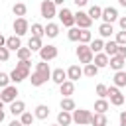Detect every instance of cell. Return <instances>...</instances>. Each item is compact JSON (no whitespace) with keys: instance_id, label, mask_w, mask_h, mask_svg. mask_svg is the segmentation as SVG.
Returning a JSON list of instances; mask_svg holds the SVG:
<instances>
[{"instance_id":"41","label":"cell","mask_w":126,"mask_h":126,"mask_svg":"<svg viewBox=\"0 0 126 126\" xmlns=\"http://www.w3.org/2000/svg\"><path fill=\"white\" fill-rule=\"evenodd\" d=\"M10 85V75H6V73H0V89H6Z\"/></svg>"},{"instance_id":"54","label":"cell","mask_w":126,"mask_h":126,"mask_svg":"<svg viewBox=\"0 0 126 126\" xmlns=\"http://www.w3.org/2000/svg\"><path fill=\"white\" fill-rule=\"evenodd\" d=\"M124 104H126V98H124Z\"/></svg>"},{"instance_id":"43","label":"cell","mask_w":126,"mask_h":126,"mask_svg":"<svg viewBox=\"0 0 126 126\" xmlns=\"http://www.w3.org/2000/svg\"><path fill=\"white\" fill-rule=\"evenodd\" d=\"M118 55L122 59H126V45H118Z\"/></svg>"},{"instance_id":"35","label":"cell","mask_w":126,"mask_h":126,"mask_svg":"<svg viewBox=\"0 0 126 126\" xmlns=\"http://www.w3.org/2000/svg\"><path fill=\"white\" fill-rule=\"evenodd\" d=\"M96 73H98V67H96L94 63H89V65H85V69H83V75H85V77H96Z\"/></svg>"},{"instance_id":"22","label":"cell","mask_w":126,"mask_h":126,"mask_svg":"<svg viewBox=\"0 0 126 126\" xmlns=\"http://www.w3.org/2000/svg\"><path fill=\"white\" fill-rule=\"evenodd\" d=\"M73 122V116H71V112H67V110H61L59 114H57V124L59 126H69Z\"/></svg>"},{"instance_id":"5","label":"cell","mask_w":126,"mask_h":126,"mask_svg":"<svg viewBox=\"0 0 126 126\" xmlns=\"http://www.w3.org/2000/svg\"><path fill=\"white\" fill-rule=\"evenodd\" d=\"M57 18H59V22H61V24H63L67 30L75 26V14H73L69 8H65V6H63L59 12H57Z\"/></svg>"},{"instance_id":"23","label":"cell","mask_w":126,"mask_h":126,"mask_svg":"<svg viewBox=\"0 0 126 126\" xmlns=\"http://www.w3.org/2000/svg\"><path fill=\"white\" fill-rule=\"evenodd\" d=\"M59 106H61V110H67V112H73L77 106H75V100L71 98V96H63L61 98V102H59Z\"/></svg>"},{"instance_id":"21","label":"cell","mask_w":126,"mask_h":126,"mask_svg":"<svg viewBox=\"0 0 126 126\" xmlns=\"http://www.w3.org/2000/svg\"><path fill=\"white\" fill-rule=\"evenodd\" d=\"M33 116L39 118V120H45V118L49 116V106H47V104H37L35 110H33Z\"/></svg>"},{"instance_id":"53","label":"cell","mask_w":126,"mask_h":126,"mask_svg":"<svg viewBox=\"0 0 126 126\" xmlns=\"http://www.w3.org/2000/svg\"><path fill=\"white\" fill-rule=\"evenodd\" d=\"M51 126H59V124H51Z\"/></svg>"},{"instance_id":"34","label":"cell","mask_w":126,"mask_h":126,"mask_svg":"<svg viewBox=\"0 0 126 126\" xmlns=\"http://www.w3.org/2000/svg\"><path fill=\"white\" fill-rule=\"evenodd\" d=\"M32 35H33V37H39V39H41V37L45 35V28H43L41 24H32Z\"/></svg>"},{"instance_id":"46","label":"cell","mask_w":126,"mask_h":126,"mask_svg":"<svg viewBox=\"0 0 126 126\" xmlns=\"http://www.w3.org/2000/svg\"><path fill=\"white\" fill-rule=\"evenodd\" d=\"M118 118H120V126H126V110H122Z\"/></svg>"},{"instance_id":"38","label":"cell","mask_w":126,"mask_h":126,"mask_svg":"<svg viewBox=\"0 0 126 126\" xmlns=\"http://www.w3.org/2000/svg\"><path fill=\"white\" fill-rule=\"evenodd\" d=\"M33 118H35V116H33L32 112H28V110H26V112H24V114L20 116V122H22L24 126H32V122H33Z\"/></svg>"},{"instance_id":"10","label":"cell","mask_w":126,"mask_h":126,"mask_svg":"<svg viewBox=\"0 0 126 126\" xmlns=\"http://www.w3.org/2000/svg\"><path fill=\"white\" fill-rule=\"evenodd\" d=\"M39 57H41V61H51V59H55L57 57V47L55 45H43L41 49H39Z\"/></svg>"},{"instance_id":"36","label":"cell","mask_w":126,"mask_h":126,"mask_svg":"<svg viewBox=\"0 0 126 126\" xmlns=\"http://www.w3.org/2000/svg\"><path fill=\"white\" fill-rule=\"evenodd\" d=\"M93 41V33L89 32V30H81V33H79V43H91Z\"/></svg>"},{"instance_id":"26","label":"cell","mask_w":126,"mask_h":126,"mask_svg":"<svg viewBox=\"0 0 126 126\" xmlns=\"http://www.w3.org/2000/svg\"><path fill=\"white\" fill-rule=\"evenodd\" d=\"M112 81H114V87H126V71H116L114 73V77H112Z\"/></svg>"},{"instance_id":"25","label":"cell","mask_w":126,"mask_h":126,"mask_svg":"<svg viewBox=\"0 0 126 126\" xmlns=\"http://www.w3.org/2000/svg\"><path fill=\"white\" fill-rule=\"evenodd\" d=\"M98 33H100V37H110L112 33H114V26L112 24H100L98 26Z\"/></svg>"},{"instance_id":"29","label":"cell","mask_w":126,"mask_h":126,"mask_svg":"<svg viewBox=\"0 0 126 126\" xmlns=\"http://www.w3.org/2000/svg\"><path fill=\"white\" fill-rule=\"evenodd\" d=\"M45 35H47V37H57V35H59V26L53 24V22H49V24L45 26Z\"/></svg>"},{"instance_id":"11","label":"cell","mask_w":126,"mask_h":126,"mask_svg":"<svg viewBox=\"0 0 126 126\" xmlns=\"http://www.w3.org/2000/svg\"><path fill=\"white\" fill-rule=\"evenodd\" d=\"M118 18H120V16H118V10H116V8H112V6L102 8V22H104V24H114Z\"/></svg>"},{"instance_id":"6","label":"cell","mask_w":126,"mask_h":126,"mask_svg":"<svg viewBox=\"0 0 126 126\" xmlns=\"http://www.w3.org/2000/svg\"><path fill=\"white\" fill-rule=\"evenodd\" d=\"M16 96H18V89H16V85H8L6 89H2V91H0V100H2L4 104H6V102H8V104H12L14 100H18Z\"/></svg>"},{"instance_id":"37","label":"cell","mask_w":126,"mask_h":126,"mask_svg":"<svg viewBox=\"0 0 126 126\" xmlns=\"http://www.w3.org/2000/svg\"><path fill=\"white\" fill-rule=\"evenodd\" d=\"M79 33H81V28L73 26V28H69V32H67V37H69L71 41H79Z\"/></svg>"},{"instance_id":"20","label":"cell","mask_w":126,"mask_h":126,"mask_svg":"<svg viewBox=\"0 0 126 126\" xmlns=\"http://www.w3.org/2000/svg\"><path fill=\"white\" fill-rule=\"evenodd\" d=\"M59 93H61L63 96H71V94L75 93V83H73V81H65L63 85H59Z\"/></svg>"},{"instance_id":"28","label":"cell","mask_w":126,"mask_h":126,"mask_svg":"<svg viewBox=\"0 0 126 126\" xmlns=\"http://www.w3.org/2000/svg\"><path fill=\"white\" fill-rule=\"evenodd\" d=\"M94 110H96L98 114H106V110H108V100H106V98L94 100Z\"/></svg>"},{"instance_id":"40","label":"cell","mask_w":126,"mask_h":126,"mask_svg":"<svg viewBox=\"0 0 126 126\" xmlns=\"http://www.w3.org/2000/svg\"><path fill=\"white\" fill-rule=\"evenodd\" d=\"M114 41H116L118 45H126V30H120V32H116V37H114Z\"/></svg>"},{"instance_id":"24","label":"cell","mask_w":126,"mask_h":126,"mask_svg":"<svg viewBox=\"0 0 126 126\" xmlns=\"http://www.w3.org/2000/svg\"><path fill=\"white\" fill-rule=\"evenodd\" d=\"M12 12H14V16H18V18H24V16L28 14V6H26L24 2H16V4L12 6Z\"/></svg>"},{"instance_id":"27","label":"cell","mask_w":126,"mask_h":126,"mask_svg":"<svg viewBox=\"0 0 126 126\" xmlns=\"http://www.w3.org/2000/svg\"><path fill=\"white\" fill-rule=\"evenodd\" d=\"M93 126H108V120H106V114H98L94 112L93 114V120H91Z\"/></svg>"},{"instance_id":"47","label":"cell","mask_w":126,"mask_h":126,"mask_svg":"<svg viewBox=\"0 0 126 126\" xmlns=\"http://www.w3.org/2000/svg\"><path fill=\"white\" fill-rule=\"evenodd\" d=\"M8 126H24V124H22V122H20V120H12V122H10V124H8Z\"/></svg>"},{"instance_id":"42","label":"cell","mask_w":126,"mask_h":126,"mask_svg":"<svg viewBox=\"0 0 126 126\" xmlns=\"http://www.w3.org/2000/svg\"><path fill=\"white\" fill-rule=\"evenodd\" d=\"M10 59V49L4 45V47H0V61H8Z\"/></svg>"},{"instance_id":"12","label":"cell","mask_w":126,"mask_h":126,"mask_svg":"<svg viewBox=\"0 0 126 126\" xmlns=\"http://www.w3.org/2000/svg\"><path fill=\"white\" fill-rule=\"evenodd\" d=\"M51 81H53L55 85H63L65 81H69V79H67V71H63L61 67L53 69V71H51Z\"/></svg>"},{"instance_id":"4","label":"cell","mask_w":126,"mask_h":126,"mask_svg":"<svg viewBox=\"0 0 126 126\" xmlns=\"http://www.w3.org/2000/svg\"><path fill=\"white\" fill-rule=\"evenodd\" d=\"M77 57H79V61H81V63L89 65V63H93L94 53L91 51V47H89L87 43H79V47H77Z\"/></svg>"},{"instance_id":"2","label":"cell","mask_w":126,"mask_h":126,"mask_svg":"<svg viewBox=\"0 0 126 126\" xmlns=\"http://www.w3.org/2000/svg\"><path fill=\"white\" fill-rule=\"evenodd\" d=\"M71 116H73V122H75L77 126H87V124H91V120H93V112L87 110V108H75V110L71 112Z\"/></svg>"},{"instance_id":"8","label":"cell","mask_w":126,"mask_h":126,"mask_svg":"<svg viewBox=\"0 0 126 126\" xmlns=\"http://www.w3.org/2000/svg\"><path fill=\"white\" fill-rule=\"evenodd\" d=\"M91 24H93V20L89 18L87 12H81V10H79V12L75 14V26H77V28H81V30H89Z\"/></svg>"},{"instance_id":"51","label":"cell","mask_w":126,"mask_h":126,"mask_svg":"<svg viewBox=\"0 0 126 126\" xmlns=\"http://www.w3.org/2000/svg\"><path fill=\"white\" fill-rule=\"evenodd\" d=\"M4 120V110H0V122Z\"/></svg>"},{"instance_id":"49","label":"cell","mask_w":126,"mask_h":126,"mask_svg":"<svg viewBox=\"0 0 126 126\" xmlns=\"http://www.w3.org/2000/svg\"><path fill=\"white\" fill-rule=\"evenodd\" d=\"M53 4H55V6H63V4H65V0H53Z\"/></svg>"},{"instance_id":"30","label":"cell","mask_w":126,"mask_h":126,"mask_svg":"<svg viewBox=\"0 0 126 126\" xmlns=\"http://www.w3.org/2000/svg\"><path fill=\"white\" fill-rule=\"evenodd\" d=\"M28 47H30V51H39V49L43 47V43H41L39 37H33V35H32V37L28 39Z\"/></svg>"},{"instance_id":"17","label":"cell","mask_w":126,"mask_h":126,"mask_svg":"<svg viewBox=\"0 0 126 126\" xmlns=\"http://www.w3.org/2000/svg\"><path fill=\"white\" fill-rule=\"evenodd\" d=\"M10 112H12V116H22L26 112V102L24 100H14L10 104Z\"/></svg>"},{"instance_id":"19","label":"cell","mask_w":126,"mask_h":126,"mask_svg":"<svg viewBox=\"0 0 126 126\" xmlns=\"http://www.w3.org/2000/svg\"><path fill=\"white\" fill-rule=\"evenodd\" d=\"M124 63H126V59H122L120 55H114V57H110V69H114V73L116 71H124Z\"/></svg>"},{"instance_id":"52","label":"cell","mask_w":126,"mask_h":126,"mask_svg":"<svg viewBox=\"0 0 126 126\" xmlns=\"http://www.w3.org/2000/svg\"><path fill=\"white\" fill-rule=\"evenodd\" d=\"M0 110H4V102L2 100H0Z\"/></svg>"},{"instance_id":"7","label":"cell","mask_w":126,"mask_h":126,"mask_svg":"<svg viewBox=\"0 0 126 126\" xmlns=\"http://www.w3.org/2000/svg\"><path fill=\"white\" fill-rule=\"evenodd\" d=\"M108 98H110V104H114V106H122L126 96L120 93L118 87H108Z\"/></svg>"},{"instance_id":"32","label":"cell","mask_w":126,"mask_h":126,"mask_svg":"<svg viewBox=\"0 0 126 126\" xmlns=\"http://www.w3.org/2000/svg\"><path fill=\"white\" fill-rule=\"evenodd\" d=\"M89 47H91L93 53H100V51H104V41L102 39H93L89 43Z\"/></svg>"},{"instance_id":"13","label":"cell","mask_w":126,"mask_h":126,"mask_svg":"<svg viewBox=\"0 0 126 126\" xmlns=\"http://www.w3.org/2000/svg\"><path fill=\"white\" fill-rule=\"evenodd\" d=\"M93 63H94L98 69H104V67H108V63H110V57H108L104 51H100V53H94V59H93Z\"/></svg>"},{"instance_id":"16","label":"cell","mask_w":126,"mask_h":126,"mask_svg":"<svg viewBox=\"0 0 126 126\" xmlns=\"http://www.w3.org/2000/svg\"><path fill=\"white\" fill-rule=\"evenodd\" d=\"M81 77H83V69H81L79 65H71V67L67 69V79H69V81L75 83V81H79Z\"/></svg>"},{"instance_id":"44","label":"cell","mask_w":126,"mask_h":126,"mask_svg":"<svg viewBox=\"0 0 126 126\" xmlns=\"http://www.w3.org/2000/svg\"><path fill=\"white\" fill-rule=\"evenodd\" d=\"M118 24H120V30H126V16H120L118 18Z\"/></svg>"},{"instance_id":"1","label":"cell","mask_w":126,"mask_h":126,"mask_svg":"<svg viewBox=\"0 0 126 126\" xmlns=\"http://www.w3.org/2000/svg\"><path fill=\"white\" fill-rule=\"evenodd\" d=\"M30 69H32V59L30 61H18L16 67H14V71L10 73V81L14 85H18V83L30 79Z\"/></svg>"},{"instance_id":"15","label":"cell","mask_w":126,"mask_h":126,"mask_svg":"<svg viewBox=\"0 0 126 126\" xmlns=\"http://www.w3.org/2000/svg\"><path fill=\"white\" fill-rule=\"evenodd\" d=\"M6 47L10 49V51H18L20 47H22V39H20V35H10V37H6Z\"/></svg>"},{"instance_id":"14","label":"cell","mask_w":126,"mask_h":126,"mask_svg":"<svg viewBox=\"0 0 126 126\" xmlns=\"http://www.w3.org/2000/svg\"><path fill=\"white\" fill-rule=\"evenodd\" d=\"M47 79H51L49 75H43V73H37V71H33L32 73V87H41V85H45L47 83Z\"/></svg>"},{"instance_id":"48","label":"cell","mask_w":126,"mask_h":126,"mask_svg":"<svg viewBox=\"0 0 126 126\" xmlns=\"http://www.w3.org/2000/svg\"><path fill=\"white\" fill-rule=\"evenodd\" d=\"M4 45H6V37L0 33V47H4Z\"/></svg>"},{"instance_id":"31","label":"cell","mask_w":126,"mask_h":126,"mask_svg":"<svg viewBox=\"0 0 126 126\" xmlns=\"http://www.w3.org/2000/svg\"><path fill=\"white\" fill-rule=\"evenodd\" d=\"M87 14H89V18H91V20H98V18H102V8L94 4V6H91V8H89V12H87Z\"/></svg>"},{"instance_id":"50","label":"cell","mask_w":126,"mask_h":126,"mask_svg":"<svg viewBox=\"0 0 126 126\" xmlns=\"http://www.w3.org/2000/svg\"><path fill=\"white\" fill-rule=\"evenodd\" d=\"M118 4H120V6H124V8H126V0H118Z\"/></svg>"},{"instance_id":"45","label":"cell","mask_w":126,"mask_h":126,"mask_svg":"<svg viewBox=\"0 0 126 126\" xmlns=\"http://www.w3.org/2000/svg\"><path fill=\"white\" fill-rule=\"evenodd\" d=\"M73 2H75V6H77V8H83V6H87V4H89V0H73Z\"/></svg>"},{"instance_id":"39","label":"cell","mask_w":126,"mask_h":126,"mask_svg":"<svg viewBox=\"0 0 126 126\" xmlns=\"http://www.w3.org/2000/svg\"><path fill=\"white\" fill-rule=\"evenodd\" d=\"M94 93L98 94V98H106V96H108V87L100 83V85H96V89H94Z\"/></svg>"},{"instance_id":"33","label":"cell","mask_w":126,"mask_h":126,"mask_svg":"<svg viewBox=\"0 0 126 126\" xmlns=\"http://www.w3.org/2000/svg\"><path fill=\"white\" fill-rule=\"evenodd\" d=\"M16 55H18L20 61H30V59H32V51H30V47H20V49L16 51Z\"/></svg>"},{"instance_id":"9","label":"cell","mask_w":126,"mask_h":126,"mask_svg":"<svg viewBox=\"0 0 126 126\" xmlns=\"http://www.w3.org/2000/svg\"><path fill=\"white\" fill-rule=\"evenodd\" d=\"M14 32H16V35H26L28 32H30V22L26 20V18H16L14 20Z\"/></svg>"},{"instance_id":"18","label":"cell","mask_w":126,"mask_h":126,"mask_svg":"<svg viewBox=\"0 0 126 126\" xmlns=\"http://www.w3.org/2000/svg\"><path fill=\"white\" fill-rule=\"evenodd\" d=\"M104 53H106L108 57H114V55H118V43H116L114 39H108V41H104Z\"/></svg>"},{"instance_id":"3","label":"cell","mask_w":126,"mask_h":126,"mask_svg":"<svg viewBox=\"0 0 126 126\" xmlns=\"http://www.w3.org/2000/svg\"><path fill=\"white\" fill-rule=\"evenodd\" d=\"M39 12H41V18L51 20V18L57 16V6L53 4V0H41V4H39Z\"/></svg>"}]
</instances>
